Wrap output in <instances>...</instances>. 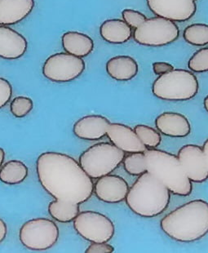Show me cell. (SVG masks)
Returning <instances> with one entry per match:
<instances>
[{
  "mask_svg": "<svg viewBox=\"0 0 208 253\" xmlns=\"http://www.w3.org/2000/svg\"><path fill=\"white\" fill-rule=\"evenodd\" d=\"M28 42L21 34L7 26L0 25V57L17 60L26 54Z\"/></svg>",
  "mask_w": 208,
  "mask_h": 253,
  "instance_id": "cell-16",
  "label": "cell"
},
{
  "mask_svg": "<svg viewBox=\"0 0 208 253\" xmlns=\"http://www.w3.org/2000/svg\"><path fill=\"white\" fill-rule=\"evenodd\" d=\"M202 148H203V150H204V157H205L207 167H208V139L204 142V146Z\"/></svg>",
  "mask_w": 208,
  "mask_h": 253,
  "instance_id": "cell-34",
  "label": "cell"
},
{
  "mask_svg": "<svg viewBox=\"0 0 208 253\" xmlns=\"http://www.w3.org/2000/svg\"><path fill=\"white\" fill-rule=\"evenodd\" d=\"M166 236L180 243H193L208 234V203L194 199L169 212L160 221Z\"/></svg>",
  "mask_w": 208,
  "mask_h": 253,
  "instance_id": "cell-2",
  "label": "cell"
},
{
  "mask_svg": "<svg viewBox=\"0 0 208 253\" xmlns=\"http://www.w3.org/2000/svg\"><path fill=\"white\" fill-rule=\"evenodd\" d=\"M61 43L65 52L81 58L91 54L94 49L92 39L79 31L66 32L61 37Z\"/></svg>",
  "mask_w": 208,
  "mask_h": 253,
  "instance_id": "cell-21",
  "label": "cell"
},
{
  "mask_svg": "<svg viewBox=\"0 0 208 253\" xmlns=\"http://www.w3.org/2000/svg\"><path fill=\"white\" fill-rule=\"evenodd\" d=\"M126 153L111 142L91 145L80 155V166L91 179L112 173L123 164Z\"/></svg>",
  "mask_w": 208,
  "mask_h": 253,
  "instance_id": "cell-6",
  "label": "cell"
},
{
  "mask_svg": "<svg viewBox=\"0 0 208 253\" xmlns=\"http://www.w3.org/2000/svg\"><path fill=\"white\" fill-rule=\"evenodd\" d=\"M180 30L174 21L161 17L147 18L134 30L133 39L147 47H164L177 40Z\"/></svg>",
  "mask_w": 208,
  "mask_h": 253,
  "instance_id": "cell-7",
  "label": "cell"
},
{
  "mask_svg": "<svg viewBox=\"0 0 208 253\" xmlns=\"http://www.w3.org/2000/svg\"><path fill=\"white\" fill-rule=\"evenodd\" d=\"M153 71L157 75H163L170 71H173L174 66L168 62L157 61L152 65Z\"/></svg>",
  "mask_w": 208,
  "mask_h": 253,
  "instance_id": "cell-32",
  "label": "cell"
},
{
  "mask_svg": "<svg viewBox=\"0 0 208 253\" xmlns=\"http://www.w3.org/2000/svg\"><path fill=\"white\" fill-rule=\"evenodd\" d=\"M111 123L107 118L90 115L81 118L73 126V132L78 138L85 141H98L107 135Z\"/></svg>",
  "mask_w": 208,
  "mask_h": 253,
  "instance_id": "cell-15",
  "label": "cell"
},
{
  "mask_svg": "<svg viewBox=\"0 0 208 253\" xmlns=\"http://www.w3.org/2000/svg\"><path fill=\"white\" fill-rule=\"evenodd\" d=\"M35 7V0H0V25L13 26L23 21Z\"/></svg>",
  "mask_w": 208,
  "mask_h": 253,
  "instance_id": "cell-18",
  "label": "cell"
},
{
  "mask_svg": "<svg viewBox=\"0 0 208 253\" xmlns=\"http://www.w3.org/2000/svg\"><path fill=\"white\" fill-rule=\"evenodd\" d=\"M139 66L135 59L131 56H114L106 63V72L113 80L117 81H129L138 74Z\"/></svg>",
  "mask_w": 208,
  "mask_h": 253,
  "instance_id": "cell-19",
  "label": "cell"
},
{
  "mask_svg": "<svg viewBox=\"0 0 208 253\" xmlns=\"http://www.w3.org/2000/svg\"><path fill=\"white\" fill-rule=\"evenodd\" d=\"M28 168L19 160H11L0 169V181L6 185L21 184L28 176Z\"/></svg>",
  "mask_w": 208,
  "mask_h": 253,
  "instance_id": "cell-22",
  "label": "cell"
},
{
  "mask_svg": "<svg viewBox=\"0 0 208 253\" xmlns=\"http://www.w3.org/2000/svg\"><path fill=\"white\" fill-rule=\"evenodd\" d=\"M171 192L160 181L145 171L129 188L126 205L132 212L145 218L156 217L168 208Z\"/></svg>",
  "mask_w": 208,
  "mask_h": 253,
  "instance_id": "cell-3",
  "label": "cell"
},
{
  "mask_svg": "<svg viewBox=\"0 0 208 253\" xmlns=\"http://www.w3.org/2000/svg\"><path fill=\"white\" fill-rule=\"evenodd\" d=\"M183 170L192 182L203 183L208 179V169L203 148L194 144H188L178 151Z\"/></svg>",
  "mask_w": 208,
  "mask_h": 253,
  "instance_id": "cell-12",
  "label": "cell"
},
{
  "mask_svg": "<svg viewBox=\"0 0 208 253\" xmlns=\"http://www.w3.org/2000/svg\"><path fill=\"white\" fill-rule=\"evenodd\" d=\"M74 228L83 239L91 243H108L115 235L112 220L97 211L80 212L74 220Z\"/></svg>",
  "mask_w": 208,
  "mask_h": 253,
  "instance_id": "cell-9",
  "label": "cell"
},
{
  "mask_svg": "<svg viewBox=\"0 0 208 253\" xmlns=\"http://www.w3.org/2000/svg\"><path fill=\"white\" fill-rule=\"evenodd\" d=\"M136 135L147 149H157L161 144V134L158 130L145 125H136L134 128Z\"/></svg>",
  "mask_w": 208,
  "mask_h": 253,
  "instance_id": "cell-26",
  "label": "cell"
},
{
  "mask_svg": "<svg viewBox=\"0 0 208 253\" xmlns=\"http://www.w3.org/2000/svg\"><path fill=\"white\" fill-rule=\"evenodd\" d=\"M33 108V101L27 96H17L10 104V111L18 119L26 116Z\"/></svg>",
  "mask_w": 208,
  "mask_h": 253,
  "instance_id": "cell-27",
  "label": "cell"
},
{
  "mask_svg": "<svg viewBox=\"0 0 208 253\" xmlns=\"http://www.w3.org/2000/svg\"><path fill=\"white\" fill-rule=\"evenodd\" d=\"M5 159V151L2 148H0V168L2 167V164H3V161H4Z\"/></svg>",
  "mask_w": 208,
  "mask_h": 253,
  "instance_id": "cell-35",
  "label": "cell"
},
{
  "mask_svg": "<svg viewBox=\"0 0 208 253\" xmlns=\"http://www.w3.org/2000/svg\"><path fill=\"white\" fill-rule=\"evenodd\" d=\"M59 228L53 220L47 218H35L21 226L19 239L25 248L32 251H45L57 243Z\"/></svg>",
  "mask_w": 208,
  "mask_h": 253,
  "instance_id": "cell-8",
  "label": "cell"
},
{
  "mask_svg": "<svg viewBox=\"0 0 208 253\" xmlns=\"http://www.w3.org/2000/svg\"><path fill=\"white\" fill-rule=\"evenodd\" d=\"M115 248L108 243H91L86 253H112Z\"/></svg>",
  "mask_w": 208,
  "mask_h": 253,
  "instance_id": "cell-31",
  "label": "cell"
},
{
  "mask_svg": "<svg viewBox=\"0 0 208 253\" xmlns=\"http://www.w3.org/2000/svg\"><path fill=\"white\" fill-rule=\"evenodd\" d=\"M199 90V80L194 73L184 69L159 75L153 84L152 92L157 98L164 101H189Z\"/></svg>",
  "mask_w": 208,
  "mask_h": 253,
  "instance_id": "cell-5",
  "label": "cell"
},
{
  "mask_svg": "<svg viewBox=\"0 0 208 253\" xmlns=\"http://www.w3.org/2000/svg\"><path fill=\"white\" fill-rule=\"evenodd\" d=\"M83 59L67 52H57L50 56L42 66V75L56 83H67L76 80L84 72Z\"/></svg>",
  "mask_w": 208,
  "mask_h": 253,
  "instance_id": "cell-10",
  "label": "cell"
},
{
  "mask_svg": "<svg viewBox=\"0 0 208 253\" xmlns=\"http://www.w3.org/2000/svg\"><path fill=\"white\" fill-rule=\"evenodd\" d=\"M183 38L194 46H206L208 44V25L204 23L192 24L184 30Z\"/></svg>",
  "mask_w": 208,
  "mask_h": 253,
  "instance_id": "cell-24",
  "label": "cell"
},
{
  "mask_svg": "<svg viewBox=\"0 0 208 253\" xmlns=\"http://www.w3.org/2000/svg\"><path fill=\"white\" fill-rule=\"evenodd\" d=\"M204 108L206 110L207 112L208 113V95L204 98Z\"/></svg>",
  "mask_w": 208,
  "mask_h": 253,
  "instance_id": "cell-36",
  "label": "cell"
},
{
  "mask_svg": "<svg viewBox=\"0 0 208 253\" xmlns=\"http://www.w3.org/2000/svg\"><path fill=\"white\" fill-rule=\"evenodd\" d=\"M129 185L118 175L109 174L97 179L94 184L93 193L96 198L106 204H119L126 199Z\"/></svg>",
  "mask_w": 208,
  "mask_h": 253,
  "instance_id": "cell-13",
  "label": "cell"
},
{
  "mask_svg": "<svg viewBox=\"0 0 208 253\" xmlns=\"http://www.w3.org/2000/svg\"><path fill=\"white\" fill-rule=\"evenodd\" d=\"M7 235V226L4 220L0 218V244L2 243Z\"/></svg>",
  "mask_w": 208,
  "mask_h": 253,
  "instance_id": "cell-33",
  "label": "cell"
},
{
  "mask_svg": "<svg viewBox=\"0 0 208 253\" xmlns=\"http://www.w3.org/2000/svg\"><path fill=\"white\" fill-rule=\"evenodd\" d=\"M106 136L111 143L124 153L145 152L147 150L134 129L124 124H111Z\"/></svg>",
  "mask_w": 208,
  "mask_h": 253,
  "instance_id": "cell-14",
  "label": "cell"
},
{
  "mask_svg": "<svg viewBox=\"0 0 208 253\" xmlns=\"http://www.w3.org/2000/svg\"><path fill=\"white\" fill-rule=\"evenodd\" d=\"M123 164L126 173L131 176H139L147 171L144 152L130 153L125 155Z\"/></svg>",
  "mask_w": 208,
  "mask_h": 253,
  "instance_id": "cell-25",
  "label": "cell"
},
{
  "mask_svg": "<svg viewBox=\"0 0 208 253\" xmlns=\"http://www.w3.org/2000/svg\"><path fill=\"white\" fill-rule=\"evenodd\" d=\"M131 26L121 19H108L101 24L100 35L105 42L112 44H123L132 36Z\"/></svg>",
  "mask_w": 208,
  "mask_h": 253,
  "instance_id": "cell-20",
  "label": "cell"
},
{
  "mask_svg": "<svg viewBox=\"0 0 208 253\" xmlns=\"http://www.w3.org/2000/svg\"><path fill=\"white\" fill-rule=\"evenodd\" d=\"M48 212L50 216L58 222H72L80 212V204L55 200L50 203Z\"/></svg>",
  "mask_w": 208,
  "mask_h": 253,
  "instance_id": "cell-23",
  "label": "cell"
},
{
  "mask_svg": "<svg viewBox=\"0 0 208 253\" xmlns=\"http://www.w3.org/2000/svg\"><path fill=\"white\" fill-rule=\"evenodd\" d=\"M12 96V87L7 80L0 77V109L4 107Z\"/></svg>",
  "mask_w": 208,
  "mask_h": 253,
  "instance_id": "cell-30",
  "label": "cell"
},
{
  "mask_svg": "<svg viewBox=\"0 0 208 253\" xmlns=\"http://www.w3.org/2000/svg\"><path fill=\"white\" fill-rule=\"evenodd\" d=\"M122 17H123V20L134 30L140 26L147 19L146 16L143 14L142 12L136 10L128 9V8L124 9L122 12Z\"/></svg>",
  "mask_w": 208,
  "mask_h": 253,
  "instance_id": "cell-29",
  "label": "cell"
},
{
  "mask_svg": "<svg viewBox=\"0 0 208 253\" xmlns=\"http://www.w3.org/2000/svg\"><path fill=\"white\" fill-rule=\"evenodd\" d=\"M38 179L57 201L82 204L93 194L92 179L74 158L62 153H42L36 162Z\"/></svg>",
  "mask_w": 208,
  "mask_h": 253,
  "instance_id": "cell-1",
  "label": "cell"
},
{
  "mask_svg": "<svg viewBox=\"0 0 208 253\" xmlns=\"http://www.w3.org/2000/svg\"><path fill=\"white\" fill-rule=\"evenodd\" d=\"M188 67L192 72H208V47H204L197 51L190 57Z\"/></svg>",
  "mask_w": 208,
  "mask_h": 253,
  "instance_id": "cell-28",
  "label": "cell"
},
{
  "mask_svg": "<svg viewBox=\"0 0 208 253\" xmlns=\"http://www.w3.org/2000/svg\"><path fill=\"white\" fill-rule=\"evenodd\" d=\"M155 126L160 133L175 138L185 137L191 131L190 121L180 113H163L156 118Z\"/></svg>",
  "mask_w": 208,
  "mask_h": 253,
  "instance_id": "cell-17",
  "label": "cell"
},
{
  "mask_svg": "<svg viewBox=\"0 0 208 253\" xmlns=\"http://www.w3.org/2000/svg\"><path fill=\"white\" fill-rule=\"evenodd\" d=\"M146 170L163 183L175 195L186 197L191 195L193 182L183 170L177 155L158 149L145 152Z\"/></svg>",
  "mask_w": 208,
  "mask_h": 253,
  "instance_id": "cell-4",
  "label": "cell"
},
{
  "mask_svg": "<svg viewBox=\"0 0 208 253\" xmlns=\"http://www.w3.org/2000/svg\"><path fill=\"white\" fill-rule=\"evenodd\" d=\"M150 11L158 17L185 22L196 13V0H146Z\"/></svg>",
  "mask_w": 208,
  "mask_h": 253,
  "instance_id": "cell-11",
  "label": "cell"
}]
</instances>
